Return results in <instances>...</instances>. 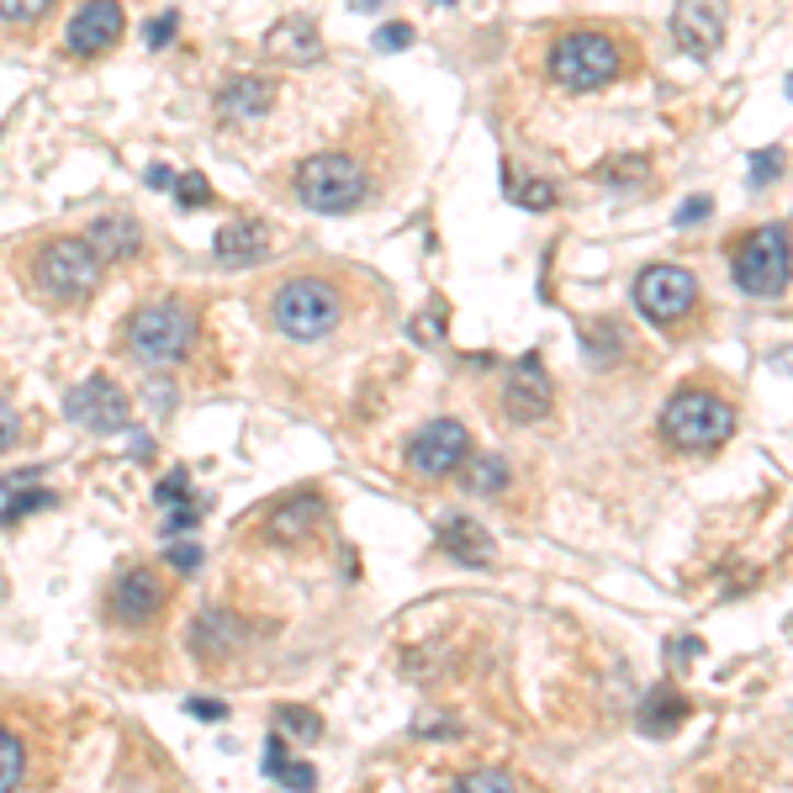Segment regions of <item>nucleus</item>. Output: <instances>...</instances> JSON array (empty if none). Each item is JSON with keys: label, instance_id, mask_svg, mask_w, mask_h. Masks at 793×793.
<instances>
[{"label": "nucleus", "instance_id": "obj_20", "mask_svg": "<svg viewBox=\"0 0 793 793\" xmlns=\"http://www.w3.org/2000/svg\"><path fill=\"white\" fill-rule=\"evenodd\" d=\"M85 244H91L95 260H133L143 249V228L133 217H95Z\"/></svg>", "mask_w": 793, "mask_h": 793}, {"label": "nucleus", "instance_id": "obj_8", "mask_svg": "<svg viewBox=\"0 0 793 793\" xmlns=\"http://www.w3.org/2000/svg\"><path fill=\"white\" fill-rule=\"evenodd\" d=\"M635 307L656 329H677L699 307V280L682 265H651V271L635 275Z\"/></svg>", "mask_w": 793, "mask_h": 793}, {"label": "nucleus", "instance_id": "obj_2", "mask_svg": "<svg viewBox=\"0 0 793 793\" xmlns=\"http://www.w3.org/2000/svg\"><path fill=\"white\" fill-rule=\"evenodd\" d=\"M662 434L671 450H720L735 434V407L709 387H682L662 407Z\"/></svg>", "mask_w": 793, "mask_h": 793}, {"label": "nucleus", "instance_id": "obj_16", "mask_svg": "<svg viewBox=\"0 0 793 793\" xmlns=\"http://www.w3.org/2000/svg\"><path fill=\"white\" fill-rule=\"evenodd\" d=\"M212 249L228 271H249V265H260V260L271 254V233H265V222L239 217V222H222V228H217Z\"/></svg>", "mask_w": 793, "mask_h": 793}, {"label": "nucleus", "instance_id": "obj_32", "mask_svg": "<svg viewBox=\"0 0 793 793\" xmlns=\"http://www.w3.org/2000/svg\"><path fill=\"white\" fill-rule=\"evenodd\" d=\"M54 11V0H0V16L5 22H37V16H48Z\"/></svg>", "mask_w": 793, "mask_h": 793}, {"label": "nucleus", "instance_id": "obj_27", "mask_svg": "<svg viewBox=\"0 0 793 793\" xmlns=\"http://www.w3.org/2000/svg\"><path fill=\"white\" fill-rule=\"evenodd\" d=\"M37 508H54V492H43V487H32V492H16L5 508H0V524L11 529V524H22L27 514H37Z\"/></svg>", "mask_w": 793, "mask_h": 793}, {"label": "nucleus", "instance_id": "obj_15", "mask_svg": "<svg viewBox=\"0 0 793 793\" xmlns=\"http://www.w3.org/2000/svg\"><path fill=\"white\" fill-rule=\"evenodd\" d=\"M265 54L280 64H318L323 59V32L312 16H286L265 32Z\"/></svg>", "mask_w": 793, "mask_h": 793}, {"label": "nucleus", "instance_id": "obj_43", "mask_svg": "<svg viewBox=\"0 0 793 793\" xmlns=\"http://www.w3.org/2000/svg\"><path fill=\"white\" fill-rule=\"evenodd\" d=\"M445 5H456V0H445Z\"/></svg>", "mask_w": 793, "mask_h": 793}, {"label": "nucleus", "instance_id": "obj_5", "mask_svg": "<svg viewBox=\"0 0 793 793\" xmlns=\"http://www.w3.org/2000/svg\"><path fill=\"white\" fill-rule=\"evenodd\" d=\"M297 196L323 217L355 212L370 196V175L355 153H312L297 164Z\"/></svg>", "mask_w": 793, "mask_h": 793}, {"label": "nucleus", "instance_id": "obj_41", "mask_svg": "<svg viewBox=\"0 0 793 793\" xmlns=\"http://www.w3.org/2000/svg\"><path fill=\"white\" fill-rule=\"evenodd\" d=\"M428 312H434V307H428ZM413 334L424 338V344H428V338H445V318H439V312H434V318H418V323H413Z\"/></svg>", "mask_w": 793, "mask_h": 793}, {"label": "nucleus", "instance_id": "obj_14", "mask_svg": "<svg viewBox=\"0 0 793 793\" xmlns=\"http://www.w3.org/2000/svg\"><path fill=\"white\" fill-rule=\"evenodd\" d=\"M550 402H555V387H550L545 366H540V355H524L514 376H508V418L514 424H535V418H545Z\"/></svg>", "mask_w": 793, "mask_h": 793}, {"label": "nucleus", "instance_id": "obj_13", "mask_svg": "<svg viewBox=\"0 0 793 793\" xmlns=\"http://www.w3.org/2000/svg\"><path fill=\"white\" fill-rule=\"evenodd\" d=\"M106 609H112L117 624H149L153 613L164 609V587H159V577H153L149 566H127L123 577L112 582Z\"/></svg>", "mask_w": 793, "mask_h": 793}, {"label": "nucleus", "instance_id": "obj_30", "mask_svg": "<svg viewBox=\"0 0 793 793\" xmlns=\"http://www.w3.org/2000/svg\"><path fill=\"white\" fill-rule=\"evenodd\" d=\"M778 170H783V149L751 153V191H767V181H778Z\"/></svg>", "mask_w": 793, "mask_h": 793}, {"label": "nucleus", "instance_id": "obj_25", "mask_svg": "<svg viewBox=\"0 0 793 793\" xmlns=\"http://www.w3.org/2000/svg\"><path fill=\"white\" fill-rule=\"evenodd\" d=\"M508 487V466L497 456H466V492H503Z\"/></svg>", "mask_w": 793, "mask_h": 793}, {"label": "nucleus", "instance_id": "obj_42", "mask_svg": "<svg viewBox=\"0 0 793 793\" xmlns=\"http://www.w3.org/2000/svg\"><path fill=\"white\" fill-rule=\"evenodd\" d=\"M149 185L153 191H170V185H175V170H170V164H149Z\"/></svg>", "mask_w": 793, "mask_h": 793}, {"label": "nucleus", "instance_id": "obj_26", "mask_svg": "<svg viewBox=\"0 0 793 793\" xmlns=\"http://www.w3.org/2000/svg\"><path fill=\"white\" fill-rule=\"evenodd\" d=\"M307 735V740H318V731H323V720L312 714V709H297V703H280L275 709V735Z\"/></svg>", "mask_w": 793, "mask_h": 793}, {"label": "nucleus", "instance_id": "obj_1", "mask_svg": "<svg viewBox=\"0 0 793 793\" xmlns=\"http://www.w3.org/2000/svg\"><path fill=\"white\" fill-rule=\"evenodd\" d=\"M27 280L43 302H85L101 286V260L91 254L85 239H48L32 249Z\"/></svg>", "mask_w": 793, "mask_h": 793}, {"label": "nucleus", "instance_id": "obj_11", "mask_svg": "<svg viewBox=\"0 0 793 793\" xmlns=\"http://www.w3.org/2000/svg\"><path fill=\"white\" fill-rule=\"evenodd\" d=\"M671 37L688 59H714L725 43V0H677Z\"/></svg>", "mask_w": 793, "mask_h": 793}, {"label": "nucleus", "instance_id": "obj_6", "mask_svg": "<svg viewBox=\"0 0 793 793\" xmlns=\"http://www.w3.org/2000/svg\"><path fill=\"white\" fill-rule=\"evenodd\" d=\"M624 54L609 32H566L550 48V80L561 91H604L609 80H619Z\"/></svg>", "mask_w": 793, "mask_h": 793}, {"label": "nucleus", "instance_id": "obj_18", "mask_svg": "<svg viewBox=\"0 0 793 793\" xmlns=\"http://www.w3.org/2000/svg\"><path fill=\"white\" fill-rule=\"evenodd\" d=\"M323 524V497H286L280 508H271V519H265V535L271 540H280V545H297V540H307L312 529Z\"/></svg>", "mask_w": 793, "mask_h": 793}, {"label": "nucleus", "instance_id": "obj_33", "mask_svg": "<svg viewBox=\"0 0 793 793\" xmlns=\"http://www.w3.org/2000/svg\"><path fill=\"white\" fill-rule=\"evenodd\" d=\"M407 43H413V27H407V22H387V27H376V48H381V54L407 48Z\"/></svg>", "mask_w": 793, "mask_h": 793}, {"label": "nucleus", "instance_id": "obj_4", "mask_svg": "<svg viewBox=\"0 0 793 793\" xmlns=\"http://www.w3.org/2000/svg\"><path fill=\"white\" fill-rule=\"evenodd\" d=\"M271 323L286 338H302V344L307 338H323L344 323V297H338L334 280H323V275H297V280H286L271 297Z\"/></svg>", "mask_w": 793, "mask_h": 793}, {"label": "nucleus", "instance_id": "obj_35", "mask_svg": "<svg viewBox=\"0 0 793 793\" xmlns=\"http://www.w3.org/2000/svg\"><path fill=\"white\" fill-rule=\"evenodd\" d=\"M16 428H22V418H16V407L0 396V450H11L16 445Z\"/></svg>", "mask_w": 793, "mask_h": 793}, {"label": "nucleus", "instance_id": "obj_31", "mask_svg": "<svg viewBox=\"0 0 793 793\" xmlns=\"http://www.w3.org/2000/svg\"><path fill=\"white\" fill-rule=\"evenodd\" d=\"M514 202H519V207H529V212H545V207H555V185H550V181H529V185H519V191H514Z\"/></svg>", "mask_w": 793, "mask_h": 793}, {"label": "nucleus", "instance_id": "obj_37", "mask_svg": "<svg viewBox=\"0 0 793 793\" xmlns=\"http://www.w3.org/2000/svg\"><path fill=\"white\" fill-rule=\"evenodd\" d=\"M709 212H714V202H709V196H693V202H682V207H677V228H688V222H703Z\"/></svg>", "mask_w": 793, "mask_h": 793}, {"label": "nucleus", "instance_id": "obj_19", "mask_svg": "<svg viewBox=\"0 0 793 793\" xmlns=\"http://www.w3.org/2000/svg\"><path fill=\"white\" fill-rule=\"evenodd\" d=\"M439 550L456 555V561H466V566H492V561H497L492 535L482 529V524H471V519H445L439 524Z\"/></svg>", "mask_w": 793, "mask_h": 793}, {"label": "nucleus", "instance_id": "obj_36", "mask_svg": "<svg viewBox=\"0 0 793 793\" xmlns=\"http://www.w3.org/2000/svg\"><path fill=\"white\" fill-rule=\"evenodd\" d=\"M175 27H181V16H175V11H164L159 22H149V48H164V43L175 37Z\"/></svg>", "mask_w": 793, "mask_h": 793}, {"label": "nucleus", "instance_id": "obj_21", "mask_svg": "<svg viewBox=\"0 0 793 793\" xmlns=\"http://www.w3.org/2000/svg\"><path fill=\"white\" fill-rule=\"evenodd\" d=\"M191 645H196L202 656H228V651L244 645V624L228 609H202L196 613V630H191Z\"/></svg>", "mask_w": 793, "mask_h": 793}, {"label": "nucleus", "instance_id": "obj_9", "mask_svg": "<svg viewBox=\"0 0 793 793\" xmlns=\"http://www.w3.org/2000/svg\"><path fill=\"white\" fill-rule=\"evenodd\" d=\"M466 456H471V434H466V424H456V418H434L428 428H418V434L407 439V466H413V476H424V482H439V476L460 471Z\"/></svg>", "mask_w": 793, "mask_h": 793}, {"label": "nucleus", "instance_id": "obj_28", "mask_svg": "<svg viewBox=\"0 0 793 793\" xmlns=\"http://www.w3.org/2000/svg\"><path fill=\"white\" fill-rule=\"evenodd\" d=\"M456 793H519V783L508 772H471L456 783Z\"/></svg>", "mask_w": 793, "mask_h": 793}, {"label": "nucleus", "instance_id": "obj_7", "mask_svg": "<svg viewBox=\"0 0 793 793\" xmlns=\"http://www.w3.org/2000/svg\"><path fill=\"white\" fill-rule=\"evenodd\" d=\"M735 286L746 297H783L789 291V222H762L735 249Z\"/></svg>", "mask_w": 793, "mask_h": 793}, {"label": "nucleus", "instance_id": "obj_39", "mask_svg": "<svg viewBox=\"0 0 793 793\" xmlns=\"http://www.w3.org/2000/svg\"><path fill=\"white\" fill-rule=\"evenodd\" d=\"M196 720H228V703H217V699H191L185 703Z\"/></svg>", "mask_w": 793, "mask_h": 793}, {"label": "nucleus", "instance_id": "obj_38", "mask_svg": "<svg viewBox=\"0 0 793 793\" xmlns=\"http://www.w3.org/2000/svg\"><path fill=\"white\" fill-rule=\"evenodd\" d=\"M185 497H191L185 471H181V476H164V482H159V503H185Z\"/></svg>", "mask_w": 793, "mask_h": 793}, {"label": "nucleus", "instance_id": "obj_12", "mask_svg": "<svg viewBox=\"0 0 793 793\" xmlns=\"http://www.w3.org/2000/svg\"><path fill=\"white\" fill-rule=\"evenodd\" d=\"M123 27H127V16L117 0H85V5L69 16V54L95 59V54H106V48L123 43Z\"/></svg>", "mask_w": 793, "mask_h": 793}, {"label": "nucleus", "instance_id": "obj_40", "mask_svg": "<svg viewBox=\"0 0 793 793\" xmlns=\"http://www.w3.org/2000/svg\"><path fill=\"white\" fill-rule=\"evenodd\" d=\"M196 514H202V503H185L181 514H170L164 529H170V535H185V529H196Z\"/></svg>", "mask_w": 793, "mask_h": 793}, {"label": "nucleus", "instance_id": "obj_17", "mask_svg": "<svg viewBox=\"0 0 793 793\" xmlns=\"http://www.w3.org/2000/svg\"><path fill=\"white\" fill-rule=\"evenodd\" d=\"M275 101V85L271 80H260V74H239V80H228L222 91H217V117L222 123H254V117H265Z\"/></svg>", "mask_w": 793, "mask_h": 793}, {"label": "nucleus", "instance_id": "obj_3", "mask_svg": "<svg viewBox=\"0 0 793 793\" xmlns=\"http://www.w3.org/2000/svg\"><path fill=\"white\" fill-rule=\"evenodd\" d=\"M123 344L133 360L143 366H181L196 344V312L185 302H153V307H138L127 318L123 329Z\"/></svg>", "mask_w": 793, "mask_h": 793}, {"label": "nucleus", "instance_id": "obj_10", "mask_svg": "<svg viewBox=\"0 0 793 793\" xmlns=\"http://www.w3.org/2000/svg\"><path fill=\"white\" fill-rule=\"evenodd\" d=\"M64 413L91 434H117L133 418V396L112 381V376H85L74 392L64 396Z\"/></svg>", "mask_w": 793, "mask_h": 793}, {"label": "nucleus", "instance_id": "obj_34", "mask_svg": "<svg viewBox=\"0 0 793 793\" xmlns=\"http://www.w3.org/2000/svg\"><path fill=\"white\" fill-rule=\"evenodd\" d=\"M170 566H175V572H185V577H191V572H202V545L175 540V545H170Z\"/></svg>", "mask_w": 793, "mask_h": 793}, {"label": "nucleus", "instance_id": "obj_29", "mask_svg": "<svg viewBox=\"0 0 793 793\" xmlns=\"http://www.w3.org/2000/svg\"><path fill=\"white\" fill-rule=\"evenodd\" d=\"M175 196H181L185 212H196V207H207V202H212V185H207V175H196V170H191V175H181V181H175Z\"/></svg>", "mask_w": 793, "mask_h": 793}, {"label": "nucleus", "instance_id": "obj_22", "mask_svg": "<svg viewBox=\"0 0 793 793\" xmlns=\"http://www.w3.org/2000/svg\"><path fill=\"white\" fill-rule=\"evenodd\" d=\"M682 714H688V699H682L677 688H656V693H645V703H641V731L667 740Z\"/></svg>", "mask_w": 793, "mask_h": 793}, {"label": "nucleus", "instance_id": "obj_23", "mask_svg": "<svg viewBox=\"0 0 793 793\" xmlns=\"http://www.w3.org/2000/svg\"><path fill=\"white\" fill-rule=\"evenodd\" d=\"M265 772H271L280 789H291V793H312V789H318V772H312L307 762H291V757H286V735H271V740H265Z\"/></svg>", "mask_w": 793, "mask_h": 793}, {"label": "nucleus", "instance_id": "obj_24", "mask_svg": "<svg viewBox=\"0 0 793 793\" xmlns=\"http://www.w3.org/2000/svg\"><path fill=\"white\" fill-rule=\"evenodd\" d=\"M27 778V746L11 725H0V793H16Z\"/></svg>", "mask_w": 793, "mask_h": 793}]
</instances>
